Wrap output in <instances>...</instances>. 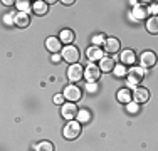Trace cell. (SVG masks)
<instances>
[{
	"mask_svg": "<svg viewBox=\"0 0 158 151\" xmlns=\"http://www.w3.org/2000/svg\"><path fill=\"white\" fill-rule=\"evenodd\" d=\"M15 5H17V9L24 14H29V10L32 9L31 2H27V0H19V2H15Z\"/></svg>",
	"mask_w": 158,
	"mask_h": 151,
	"instance_id": "obj_22",
	"label": "cell"
},
{
	"mask_svg": "<svg viewBox=\"0 0 158 151\" xmlns=\"http://www.w3.org/2000/svg\"><path fill=\"white\" fill-rule=\"evenodd\" d=\"M29 24H31V17H29V14H24V12L15 14V25L17 27H27Z\"/></svg>",
	"mask_w": 158,
	"mask_h": 151,
	"instance_id": "obj_17",
	"label": "cell"
},
{
	"mask_svg": "<svg viewBox=\"0 0 158 151\" xmlns=\"http://www.w3.org/2000/svg\"><path fill=\"white\" fill-rule=\"evenodd\" d=\"M62 59L66 60V62H69L71 66H73V64H77V60H79L77 47H74V45H66V47L62 49Z\"/></svg>",
	"mask_w": 158,
	"mask_h": 151,
	"instance_id": "obj_3",
	"label": "cell"
},
{
	"mask_svg": "<svg viewBox=\"0 0 158 151\" xmlns=\"http://www.w3.org/2000/svg\"><path fill=\"white\" fill-rule=\"evenodd\" d=\"M104 42H106V39H104V35H101V34H99V35H94V37H93V44H96V47H98L99 44H104Z\"/></svg>",
	"mask_w": 158,
	"mask_h": 151,
	"instance_id": "obj_26",
	"label": "cell"
},
{
	"mask_svg": "<svg viewBox=\"0 0 158 151\" xmlns=\"http://www.w3.org/2000/svg\"><path fill=\"white\" fill-rule=\"evenodd\" d=\"M141 66L143 67H153L156 64V54L155 52H152V51H146V52H143L141 54Z\"/></svg>",
	"mask_w": 158,
	"mask_h": 151,
	"instance_id": "obj_8",
	"label": "cell"
},
{
	"mask_svg": "<svg viewBox=\"0 0 158 151\" xmlns=\"http://www.w3.org/2000/svg\"><path fill=\"white\" fill-rule=\"evenodd\" d=\"M74 32L71 29H64V30H61V34H59V40H61L62 44H67V45H71L74 42Z\"/></svg>",
	"mask_w": 158,
	"mask_h": 151,
	"instance_id": "obj_14",
	"label": "cell"
},
{
	"mask_svg": "<svg viewBox=\"0 0 158 151\" xmlns=\"http://www.w3.org/2000/svg\"><path fill=\"white\" fill-rule=\"evenodd\" d=\"M126 111L128 112H131V114H136L138 112V103H130V104H126Z\"/></svg>",
	"mask_w": 158,
	"mask_h": 151,
	"instance_id": "obj_25",
	"label": "cell"
},
{
	"mask_svg": "<svg viewBox=\"0 0 158 151\" xmlns=\"http://www.w3.org/2000/svg\"><path fill=\"white\" fill-rule=\"evenodd\" d=\"M35 151H54V145L51 141H40L35 146Z\"/></svg>",
	"mask_w": 158,
	"mask_h": 151,
	"instance_id": "obj_23",
	"label": "cell"
},
{
	"mask_svg": "<svg viewBox=\"0 0 158 151\" xmlns=\"http://www.w3.org/2000/svg\"><path fill=\"white\" fill-rule=\"evenodd\" d=\"M62 3H64V5H73L74 2H73V0H66V2H62Z\"/></svg>",
	"mask_w": 158,
	"mask_h": 151,
	"instance_id": "obj_33",
	"label": "cell"
},
{
	"mask_svg": "<svg viewBox=\"0 0 158 151\" xmlns=\"http://www.w3.org/2000/svg\"><path fill=\"white\" fill-rule=\"evenodd\" d=\"M77 121H79L81 124L91 121V111H88V109H81V111L77 112Z\"/></svg>",
	"mask_w": 158,
	"mask_h": 151,
	"instance_id": "obj_21",
	"label": "cell"
},
{
	"mask_svg": "<svg viewBox=\"0 0 158 151\" xmlns=\"http://www.w3.org/2000/svg\"><path fill=\"white\" fill-rule=\"evenodd\" d=\"M32 12L37 15H44L47 12V2H42V0H37V2L32 3Z\"/></svg>",
	"mask_w": 158,
	"mask_h": 151,
	"instance_id": "obj_18",
	"label": "cell"
},
{
	"mask_svg": "<svg viewBox=\"0 0 158 151\" xmlns=\"http://www.w3.org/2000/svg\"><path fill=\"white\" fill-rule=\"evenodd\" d=\"M116 67V62L113 57H103L99 60V69L104 71V72H113Z\"/></svg>",
	"mask_w": 158,
	"mask_h": 151,
	"instance_id": "obj_11",
	"label": "cell"
},
{
	"mask_svg": "<svg viewBox=\"0 0 158 151\" xmlns=\"http://www.w3.org/2000/svg\"><path fill=\"white\" fill-rule=\"evenodd\" d=\"M150 12H153L158 17V3H155V5H152V9H150Z\"/></svg>",
	"mask_w": 158,
	"mask_h": 151,
	"instance_id": "obj_30",
	"label": "cell"
},
{
	"mask_svg": "<svg viewBox=\"0 0 158 151\" xmlns=\"http://www.w3.org/2000/svg\"><path fill=\"white\" fill-rule=\"evenodd\" d=\"M143 77H145V69H143V67H131V69L128 71V74H126L128 84H130L131 88H135V89L138 88V84H141Z\"/></svg>",
	"mask_w": 158,
	"mask_h": 151,
	"instance_id": "obj_1",
	"label": "cell"
},
{
	"mask_svg": "<svg viewBox=\"0 0 158 151\" xmlns=\"http://www.w3.org/2000/svg\"><path fill=\"white\" fill-rule=\"evenodd\" d=\"M86 55H88L89 62H91V60H101V59L104 57V55H103V51H101L99 47H96V45L89 47L88 51H86Z\"/></svg>",
	"mask_w": 158,
	"mask_h": 151,
	"instance_id": "obj_12",
	"label": "cell"
},
{
	"mask_svg": "<svg viewBox=\"0 0 158 151\" xmlns=\"http://www.w3.org/2000/svg\"><path fill=\"white\" fill-rule=\"evenodd\" d=\"M135 60H136V55H135V52L133 51H123L121 52V62H123V66H133L135 64Z\"/></svg>",
	"mask_w": 158,
	"mask_h": 151,
	"instance_id": "obj_15",
	"label": "cell"
},
{
	"mask_svg": "<svg viewBox=\"0 0 158 151\" xmlns=\"http://www.w3.org/2000/svg\"><path fill=\"white\" fill-rule=\"evenodd\" d=\"M119 47H121V44H119V40L114 39V37H110V39H106V42H104V51L110 52V54L118 52Z\"/></svg>",
	"mask_w": 158,
	"mask_h": 151,
	"instance_id": "obj_10",
	"label": "cell"
},
{
	"mask_svg": "<svg viewBox=\"0 0 158 151\" xmlns=\"http://www.w3.org/2000/svg\"><path fill=\"white\" fill-rule=\"evenodd\" d=\"M61 57H62V55H52V62H54V64H57L59 62V60H61Z\"/></svg>",
	"mask_w": 158,
	"mask_h": 151,
	"instance_id": "obj_31",
	"label": "cell"
},
{
	"mask_svg": "<svg viewBox=\"0 0 158 151\" xmlns=\"http://www.w3.org/2000/svg\"><path fill=\"white\" fill-rule=\"evenodd\" d=\"M62 134L66 139H76L77 136L81 134V123H79V121H69V123L64 126Z\"/></svg>",
	"mask_w": 158,
	"mask_h": 151,
	"instance_id": "obj_2",
	"label": "cell"
},
{
	"mask_svg": "<svg viewBox=\"0 0 158 151\" xmlns=\"http://www.w3.org/2000/svg\"><path fill=\"white\" fill-rule=\"evenodd\" d=\"M77 108H76V104L74 103H67V104H62V111H61V114H62V118L64 119H69V121H73L74 118H77Z\"/></svg>",
	"mask_w": 158,
	"mask_h": 151,
	"instance_id": "obj_6",
	"label": "cell"
},
{
	"mask_svg": "<svg viewBox=\"0 0 158 151\" xmlns=\"http://www.w3.org/2000/svg\"><path fill=\"white\" fill-rule=\"evenodd\" d=\"M3 5H12V3H15V2H12V0H3Z\"/></svg>",
	"mask_w": 158,
	"mask_h": 151,
	"instance_id": "obj_32",
	"label": "cell"
},
{
	"mask_svg": "<svg viewBox=\"0 0 158 151\" xmlns=\"http://www.w3.org/2000/svg\"><path fill=\"white\" fill-rule=\"evenodd\" d=\"M146 29H148L150 34H158V17L156 15H153V17L148 18V22H146Z\"/></svg>",
	"mask_w": 158,
	"mask_h": 151,
	"instance_id": "obj_20",
	"label": "cell"
},
{
	"mask_svg": "<svg viewBox=\"0 0 158 151\" xmlns=\"http://www.w3.org/2000/svg\"><path fill=\"white\" fill-rule=\"evenodd\" d=\"M150 10L146 9V7H141V5H136L133 9V14H131V17L135 18V20H145V17L148 15Z\"/></svg>",
	"mask_w": 158,
	"mask_h": 151,
	"instance_id": "obj_16",
	"label": "cell"
},
{
	"mask_svg": "<svg viewBox=\"0 0 158 151\" xmlns=\"http://www.w3.org/2000/svg\"><path fill=\"white\" fill-rule=\"evenodd\" d=\"M118 101L119 103H123V104H130L131 103V99H133V96H131V92L128 89H121V91H118Z\"/></svg>",
	"mask_w": 158,
	"mask_h": 151,
	"instance_id": "obj_19",
	"label": "cell"
},
{
	"mask_svg": "<svg viewBox=\"0 0 158 151\" xmlns=\"http://www.w3.org/2000/svg\"><path fill=\"white\" fill-rule=\"evenodd\" d=\"M46 47L49 52H52V54H56V52L61 51V40L57 39V37H49L46 40Z\"/></svg>",
	"mask_w": 158,
	"mask_h": 151,
	"instance_id": "obj_13",
	"label": "cell"
},
{
	"mask_svg": "<svg viewBox=\"0 0 158 151\" xmlns=\"http://www.w3.org/2000/svg\"><path fill=\"white\" fill-rule=\"evenodd\" d=\"M86 89H88L89 92H96V91H98V86L94 84V82H88V84H86Z\"/></svg>",
	"mask_w": 158,
	"mask_h": 151,
	"instance_id": "obj_29",
	"label": "cell"
},
{
	"mask_svg": "<svg viewBox=\"0 0 158 151\" xmlns=\"http://www.w3.org/2000/svg\"><path fill=\"white\" fill-rule=\"evenodd\" d=\"M101 76V69L98 66H94V64H89L88 67L84 69V77L88 79V82H94L99 79Z\"/></svg>",
	"mask_w": 158,
	"mask_h": 151,
	"instance_id": "obj_7",
	"label": "cell"
},
{
	"mask_svg": "<svg viewBox=\"0 0 158 151\" xmlns=\"http://www.w3.org/2000/svg\"><path fill=\"white\" fill-rule=\"evenodd\" d=\"M113 74H114L116 77H123V76H126V74H128V71H126V67L121 64V66H116V67H114Z\"/></svg>",
	"mask_w": 158,
	"mask_h": 151,
	"instance_id": "obj_24",
	"label": "cell"
},
{
	"mask_svg": "<svg viewBox=\"0 0 158 151\" xmlns=\"http://www.w3.org/2000/svg\"><path fill=\"white\" fill-rule=\"evenodd\" d=\"M148 99H150L148 89H145V88H136V89L133 91V101H135V103L141 104V103H146Z\"/></svg>",
	"mask_w": 158,
	"mask_h": 151,
	"instance_id": "obj_9",
	"label": "cell"
},
{
	"mask_svg": "<svg viewBox=\"0 0 158 151\" xmlns=\"http://www.w3.org/2000/svg\"><path fill=\"white\" fill-rule=\"evenodd\" d=\"M67 77H69L71 82H79L84 77V69H82L79 64H73V66L67 69Z\"/></svg>",
	"mask_w": 158,
	"mask_h": 151,
	"instance_id": "obj_5",
	"label": "cell"
},
{
	"mask_svg": "<svg viewBox=\"0 0 158 151\" xmlns=\"http://www.w3.org/2000/svg\"><path fill=\"white\" fill-rule=\"evenodd\" d=\"M64 97H66L69 103H76V101H79L82 97V92H81V89H79L77 86L69 84V86H66V89H64Z\"/></svg>",
	"mask_w": 158,
	"mask_h": 151,
	"instance_id": "obj_4",
	"label": "cell"
},
{
	"mask_svg": "<svg viewBox=\"0 0 158 151\" xmlns=\"http://www.w3.org/2000/svg\"><path fill=\"white\" fill-rule=\"evenodd\" d=\"M64 99H66L64 94H56V96H54V103L56 104H64Z\"/></svg>",
	"mask_w": 158,
	"mask_h": 151,
	"instance_id": "obj_28",
	"label": "cell"
},
{
	"mask_svg": "<svg viewBox=\"0 0 158 151\" xmlns=\"http://www.w3.org/2000/svg\"><path fill=\"white\" fill-rule=\"evenodd\" d=\"M3 22H5L7 25H12V24H15V15H12V14L5 15V17H3Z\"/></svg>",
	"mask_w": 158,
	"mask_h": 151,
	"instance_id": "obj_27",
	"label": "cell"
}]
</instances>
